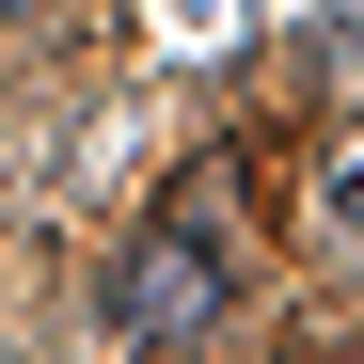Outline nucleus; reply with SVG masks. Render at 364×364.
I'll list each match as a JSON object with an SVG mask.
<instances>
[{"label": "nucleus", "instance_id": "obj_3", "mask_svg": "<svg viewBox=\"0 0 364 364\" xmlns=\"http://www.w3.org/2000/svg\"><path fill=\"white\" fill-rule=\"evenodd\" d=\"M16 16H32V0H0V32H16Z\"/></svg>", "mask_w": 364, "mask_h": 364}, {"label": "nucleus", "instance_id": "obj_2", "mask_svg": "<svg viewBox=\"0 0 364 364\" xmlns=\"http://www.w3.org/2000/svg\"><path fill=\"white\" fill-rule=\"evenodd\" d=\"M317 222H348V237H364V111L317 143Z\"/></svg>", "mask_w": 364, "mask_h": 364}, {"label": "nucleus", "instance_id": "obj_1", "mask_svg": "<svg viewBox=\"0 0 364 364\" xmlns=\"http://www.w3.org/2000/svg\"><path fill=\"white\" fill-rule=\"evenodd\" d=\"M222 301H237V206H222V174H191V191H174V206L127 237V269H111V317L174 348V333H206Z\"/></svg>", "mask_w": 364, "mask_h": 364}]
</instances>
